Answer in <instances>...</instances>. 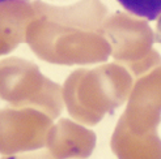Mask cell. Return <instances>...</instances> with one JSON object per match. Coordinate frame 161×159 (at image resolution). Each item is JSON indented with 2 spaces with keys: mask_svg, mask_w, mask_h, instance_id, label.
Masks as SVG:
<instances>
[{
  "mask_svg": "<svg viewBox=\"0 0 161 159\" xmlns=\"http://www.w3.org/2000/svg\"><path fill=\"white\" fill-rule=\"evenodd\" d=\"M5 2H14V0H0V4H3Z\"/></svg>",
  "mask_w": 161,
  "mask_h": 159,
  "instance_id": "cell-3",
  "label": "cell"
},
{
  "mask_svg": "<svg viewBox=\"0 0 161 159\" xmlns=\"http://www.w3.org/2000/svg\"><path fill=\"white\" fill-rule=\"evenodd\" d=\"M126 11L146 20H156L161 14V0H117Z\"/></svg>",
  "mask_w": 161,
  "mask_h": 159,
  "instance_id": "cell-1",
  "label": "cell"
},
{
  "mask_svg": "<svg viewBox=\"0 0 161 159\" xmlns=\"http://www.w3.org/2000/svg\"><path fill=\"white\" fill-rule=\"evenodd\" d=\"M156 41L161 43V14L158 16V21H157V26H156Z\"/></svg>",
  "mask_w": 161,
  "mask_h": 159,
  "instance_id": "cell-2",
  "label": "cell"
}]
</instances>
